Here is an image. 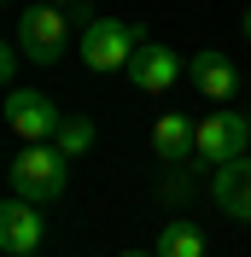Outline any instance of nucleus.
Instances as JSON below:
<instances>
[{
	"label": "nucleus",
	"instance_id": "1",
	"mask_svg": "<svg viewBox=\"0 0 251 257\" xmlns=\"http://www.w3.org/2000/svg\"><path fill=\"white\" fill-rule=\"evenodd\" d=\"M6 181H12V193H24L35 205H53L64 193V181H70V152L59 141H24V152L12 158Z\"/></svg>",
	"mask_w": 251,
	"mask_h": 257
},
{
	"label": "nucleus",
	"instance_id": "15",
	"mask_svg": "<svg viewBox=\"0 0 251 257\" xmlns=\"http://www.w3.org/2000/svg\"><path fill=\"white\" fill-rule=\"evenodd\" d=\"M53 6H76V0H53Z\"/></svg>",
	"mask_w": 251,
	"mask_h": 257
},
{
	"label": "nucleus",
	"instance_id": "3",
	"mask_svg": "<svg viewBox=\"0 0 251 257\" xmlns=\"http://www.w3.org/2000/svg\"><path fill=\"white\" fill-rule=\"evenodd\" d=\"M146 35L135 30V24H123V18H88V30H82V64L88 70H129V59H135V47H141Z\"/></svg>",
	"mask_w": 251,
	"mask_h": 257
},
{
	"label": "nucleus",
	"instance_id": "13",
	"mask_svg": "<svg viewBox=\"0 0 251 257\" xmlns=\"http://www.w3.org/2000/svg\"><path fill=\"white\" fill-rule=\"evenodd\" d=\"M18 59H24V47H18V41L0 53V76H6V88H18Z\"/></svg>",
	"mask_w": 251,
	"mask_h": 257
},
{
	"label": "nucleus",
	"instance_id": "4",
	"mask_svg": "<svg viewBox=\"0 0 251 257\" xmlns=\"http://www.w3.org/2000/svg\"><path fill=\"white\" fill-rule=\"evenodd\" d=\"M0 117H6V128H12L18 141H53V135H59V123H64L59 99L41 94V88H6Z\"/></svg>",
	"mask_w": 251,
	"mask_h": 257
},
{
	"label": "nucleus",
	"instance_id": "11",
	"mask_svg": "<svg viewBox=\"0 0 251 257\" xmlns=\"http://www.w3.org/2000/svg\"><path fill=\"white\" fill-rule=\"evenodd\" d=\"M158 257H204V228L187 222V216L164 222V234H158Z\"/></svg>",
	"mask_w": 251,
	"mask_h": 257
},
{
	"label": "nucleus",
	"instance_id": "16",
	"mask_svg": "<svg viewBox=\"0 0 251 257\" xmlns=\"http://www.w3.org/2000/svg\"><path fill=\"white\" fill-rule=\"evenodd\" d=\"M245 35H251V12H245Z\"/></svg>",
	"mask_w": 251,
	"mask_h": 257
},
{
	"label": "nucleus",
	"instance_id": "6",
	"mask_svg": "<svg viewBox=\"0 0 251 257\" xmlns=\"http://www.w3.org/2000/svg\"><path fill=\"white\" fill-rule=\"evenodd\" d=\"M251 146V123L239 111H210L199 123V164H228Z\"/></svg>",
	"mask_w": 251,
	"mask_h": 257
},
{
	"label": "nucleus",
	"instance_id": "7",
	"mask_svg": "<svg viewBox=\"0 0 251 257\" xmlns=\"http://www.w3.org/2000/svg\"><path fill=\"white\" fill-rule=\"evenodd\" d=\"M175 76H181V59H175L170 47H158V41H141L135 47V59H129V82L141 88V94H170L175 88Z\"/></svg>",
	"mask_w": 251,
	"mask_h": 257
},
{
	"label": "nucleus",
	"instance_id": "9",
	"mask_svg": "<svg viewBox=\"0 0 251 257\" xmlns=\"http://www.w3.org/2000/svg\"><path fill=\"white\" fill-rule=\"evenodd\" d=\"M152 152L164 164H187V158H199V123H187L181 111H164L152 123Z\"/></svg>",
	"mask_w": 251,
	"mask_h": 257
},
{
	"label": "nucleus",
	"instance_id": "10",
	"mask_svg": "<svg viewBox=\"0 0 251 257\" xmlns=\"http://www.w3.org/2000/svg\"><path fill=\"white\" fill-rule=\"evenodd\" d=\"M187 76H193V88H199L204 99H222V105L239 94V70H234V59H222V53H193Z\"/></svg>",
	"mask_w": 251,
	"mask_h": 257
},
{
	"label": "nucleus",
	"instance_id": "12",
	"mask_svg": "<svg viewBox=\"0 0 251 257\" xmlns=\"http://www.w3.org/2000/svg\"><path fill=\"white\" fill-rule=\"evenodd\" d=\"M53 141H59L70 158H82V152H94V123H88V117H64Z\"/></svg>",
	"mask_w": 251,
	"mask_h": 257
},
{
	"label": "nucleus",
	"instance_id": "8",
	"mask_svg": "<svg viewBox=\"0 0 251 257\" xmlns=\"http://www.w3.org/2000/svg\"><path fill=\"white\" fill-rule=\"evenodd\" d=\"M210 199H216L234 222H251V152L216 164V181H210Z\"/></svg>",
	"mask_w": 251,
	"mask_h": 257
},
{
	"label": "nucleus",
	"instance_id": "14",
	"mask_svg": "<svg viewBox=\"0 0 251 257\" xmlns=\"http://www.w3.org/2000/svg\"><path fill=\"white\" fill-rule=\"evenodd\" d=\"M123 257H158V251H123Z\"/></svg>",
	"mask_w": 251,
	"mask_h": 257
},
{
	"label": "nucleus",
	"instance_id": "2",
	"mask_svg": "<svg viewBox=\"0 0 251 257\" xmlns=\"http://www.w3.org/2000/svg\"><path fill=\"white\" fill-rule=\"evenodd\" d=\"M18 47H24V59L35 64H59L64 53H70V24H64V6H53V0H41V6H24L18 12Z\"/></svg>",
	"mask_w": 251,
	"mask_h": 257
},
{
	"label": "nucleus",
	"instance_id": "5",
	"mask_svg": "<svg viewBox=\"0 0 251 257\" xmlns=\"http://www.w3.org/2000/svg\"><path fill=\"white\" fill-rule=\"evenodd\" d=\"M41 240H47V228H41V205L12 193L6 205H0V245L6 257H41Z\"/></svg>",
	"mask_w": 251,
	"mask_h": 257
}]
</instances>
